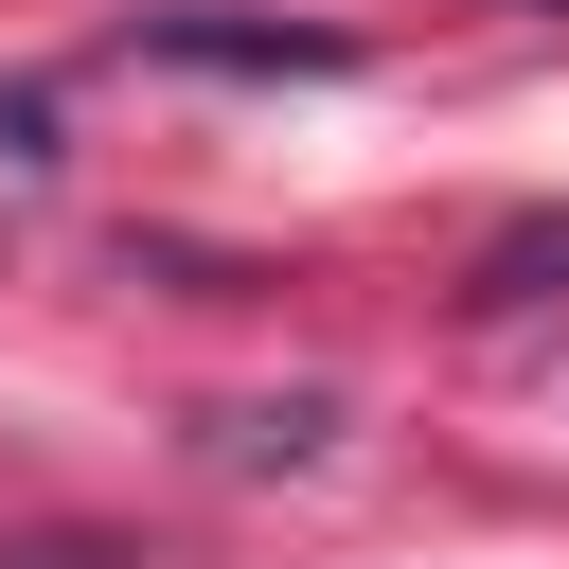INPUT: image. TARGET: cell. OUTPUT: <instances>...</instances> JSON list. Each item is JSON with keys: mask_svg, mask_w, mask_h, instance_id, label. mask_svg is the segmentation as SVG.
<instances>
[{"mask_svg": "<svg viewBox=\"0 0 569 569\" xmlns=\"http://www.w3.org/2000/svg\"><path fill=\"white\" fill-rule=\"evenodd\" d=\"M142 53H178V71H338L320 18H142Z\"/></svg>", "mask_w": 569, "mask_h": 569, "instance_id": "6da1fadb", "label": "cell"}, {"mask_svg": "<svg viewBox=\"0 0 569 569\" xmlns=\"http://www.w3.org/2000/svg\"><path fill=\"white\" fill-rule=\"evenodd\" d=\"M320 427H338V391H284V409H231V427H213V445H231V462H302V445H320Z\"/></svg>", "mask_w": 569, "mask_h": 569, "instance_id": "7a4b0ae2", "label": "cell"}, {"mask_svg": "<svg viewBox=\"0 0 569 569\" xmlns=\"http://www.w3.org/2000/svg\"><path fill=\"white\" fill-rule=\"evenodd\" d=\"M551 267H569V231H516V249H498V267H480V302H533V284H551Z\"/></svg>", "mask_w": 569, "mask_h": 569, "instance_id": "3957f363", "label": "cell"}, {"mask_svg": "<svg viewBox=\"0 0 569 569\" xmlns=\"http://www.w3.org/2000/svg\"><path fill=\"white\" fill-rule=\"evenodd\" d=\"M0 569H107V551H0Z\"/></svg>", "mask_w": 569, "mask_h": 569, "instance_id": "277c9868", "label": "cell"}]
</instances>
